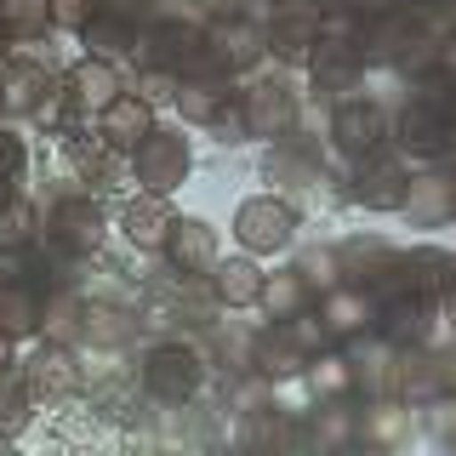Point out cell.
Wrapping results in <instances>:
<instances>
[{
    "mask_svg": "<svg viewBox=\"0 0 456 456\" xmlns=\"http://www.w3.org/2000/svg\"><path fill=\"white\" fill-rule=\"evenodd\" d=\"M206 370H211V360L194 342L166 337L142 354V388H149V399H160V405H189V399L206 388Z\"/></svg>",
    "mask_w": 456,
    "mask_h": 456,
    "instance_id": "1",
    "label": "cell"
},
{
    "mask_svg": "<svg viewBox=\"0 0 456 456\" xmlns=\"http://www.w3.org/2000/svg\"><path fill=\"white\" fill-rule=\"evenodd\" d=\"M126 171H132V183H137L142 194H166L171 200L183 183H189V171H194V149H189V137H183V132L154 126V132L126 154Z\"/></svg>",
    "mask_w": 456,
    "mask_h": 456,
    "instance_id": "2",
    "label": "cell"
},
{
    "mask_svg": "<svg viewBox=\"0 0 456 456\" xmlns=\"http://www.w3.org/2000/svg\"><path fill=\"white\" fill-rule=\"evenodd\" d=\"M234 240L251 256H280L297 246V206L285 194H251L234 211Z\"/></svg>",
    "mask_w": 456,
    "mask_h": 456,
    "instance_id": "3",
    "label": "cell"
},
{
    "mask_svg": "<svg viewBox=\"0 0 456 456\" xmlns=\"http://www.w3.org/2000/svg\"><path fill=\"white\" fill-rule=\"evenodd\" d=\"M331 142H337V154H348V160H365V154H377V149H388V109L382 103H370V97H337V109H331Z\"/></svg>",
    "mask_w": 456,
    "mask_h": 456,
    "instance_id": "4",
    "label": "cell"
},
{
    "mask_svg": "<svg viewBox=\"0 0 456 456\" xmlns=\"http://www.w3.org/2000/svg\"><path fill=\"white\" fill-rule=\"evenodd\" d=\"M23 382H28V394H35V405H57V399H69L86 382V365H80L75 342H52L46 337L35 354H28Z\"/></svg>",
    "mask_w": 456,
    "mask_h": 456,
    "instance_id": "5",
    "label": "cell"
},
{
    "mask_svg": "<svg viewBox=\"0 0 456 456\" xmlns=\"http://www.w3.org/2000/svg\"><path fill=\"white\" fill-rule=\"evenodd\" d=\"M206 46H211V63L234 80V75H246V69H256L268 57V35H263L256 18H246V12H228V18H217L206 28Z\"/></svg>",
    "mask_w": 456,
    "mask_h": 456,
    "instance_id": "6",
    "label": "cell"
},
{
    "mask_svg": "<svg viewBox=\"0 0 456 456\" xmlns=\"http://www.w3.org/2000/svg\"><path fill=\"white\" fill-rule=\"evenodd\" d=\"M263 35H268V52L280 63H308L320 35H325V12L314 0H285V6H274V18L263 23Z\"/></svg>",
    "mask_w": 456,
    "mask_h": 456,
    "instance_id": "7",
    "label": "cell"
},
{
    "mask_svg": "<svg viewBox=\"0 0 456 456\" xmlns=\"http://www.w3.org/2000/svg\"><path fill=\"white\" fill-rule=\"evenodd\" d=\"M240 114H246V137L251 142H274V137H285L297 126V92L280 75L256 80V86L240 92Z\"/></svg>",
    "mask_w": 456,
    "mask_h": 456,
    "instance_id": "8",
    "label": "cell"
},
{
    "mask_svg": "<svg viewBox=\"0 0 456 456\" xmlns=\"http://www.w3.org/2000/svg\"><path fill=\"white\" fill-rule=\"evenodd\" d=\"M46 234H52L63 251L92 256V251L109 240V211H103V200H92V194H63V200L52 206V228H46Z\"/></svg>",
    "mask_w": 456,
    "mask_h": 456,
    "instance_id": "9",
    "label": "cell"
},
{
    "mask_svg": "<svg viewBox=\"0 0 456 456\" xmlns=\"http://www.w3.org/2000/svg\"><path fill=\"white\" fill-rule=\"evenodd\" d=\"M405 183H411L405 160H399V154H388V149H377V154H365V160H354L348 194L360 200L365 211H399V200H405Z\"/></svg>",
    "mask_w": 456,
    "mask_h": 456,
    "instance_id": "10",
    "label": "cell"
},
{
    "mask_svg": "<svg viewBox=\"0 0 456 456\" xmlns=\"http://www.w3.org/2000/svg\"><path fill=\"white\" fill-rule=\"evenodd\" d=\"M160 256H166L171 274H211L217 256H223L217 228H211L206 217H171V234H166Z\"/></svg>",
    "mask_w": 456,
    "mask_h": 456,
    "instance_id": "11",
    "label": "cell"
},
{
    "mask_svg": "<svg viewBox=\"0 0 456 456\" xmlns=\"http://www.w3.org/2000/svg\"><path fill=\"white\" fill-rule=\"evenodd\" d=\"M456 211V177L451 171H411L405 200H399V217L411 228H445Z\"/></svg>",
    "mask_w": 456,
    "mask_h": 456,
    "instance_id": "12",
    "label": "cell"
},
{
    "mask_svg": "<svg viewBox=\"0 0 456 456\" xmlns=\"http://www.w3.org/2000/svg\"><path fill=\"white\" fill-rule=\"evenodd\" d=\"M63 86H69V109L80 114V120H97L114 97L126 92V80H120V69L114 63H103V57H80L75 69L63 75Z\"/></svg>",
    "mask_w": 456,
    "mask_h": 456,
    "instance_id": "13",
    "label": "cell"
},
{
    "mask_svg": "<svg viewBox=\"0 0 456 456\" xmlns=\"http://www.w3.org/2000/svg\"><path fill=\"white\" fill-rule=\"evenodd\" d=\"M428 325H434V297H422V291H394L377 303V331L394 348H422Z\"/></svg>",
    "mask_w": 456,
    "mask_h": 456,
    "instance_id": "14",
    "label": "cell"
},
{
    "mask_svg": "<svg viewBox=\"0 0 456 456\" xmlns=\"http://www.w3.org/2000/svg\"><path fill=\"white\" fill-rule=\"evenodd\" d=\"M360 69H365V57H360V46H348V35H320V46L308 57L314 92H331V97H354Z\"/></svg>",
    "mask_w": 456,
    "mask_h": 456,
    "instance_id": "15",
    "label": "cell"
},
{
    "mask_svg": "<svg viewBox=\"0 0 456 456\" xmlns=\"http://www.w3.org/2000/svg\"><path fill=\"white\" fill-rule=\"evenodd\" d=\"M314 314L325 320V331H331V342H348V337H365V331H377V297H370L365 285H337V291H325Z\"/></svg>",
    "mask_w": 456,
    "mask_h": 456,
    "instance_id": "16",
    "label": "cell"
},
{
    "mask_svg": "<svg viewBox=\"0 0 456 456\" xmlns=\"http://www.w3.org/2000/svg\"><path fill=\"white\" fill-rule=\"evenodd\" d=\"M399 142H405L411 154H445V142H451V109L439 103L434 92L411 97V103L399 109Z\"/></svg>",
    "mask_w": 456,
    "mask_h": 456,
    "instance_id": "17",
    "label": "cell"
},
{
    "mask_svg": "<svg viewBox=\"0 0 456 456\" xmlns=\"http://www.w3.org/2000/svg\"><path fill=\"white\" fill-rule=\"evenodd\" d=\"M308 360H314V354L297 348V337L285 331V320L263 325V331H256V342H251V370H256V377H268V382H291V377H303Z\"/></svg>",
    "mask_w": 456,
    "mask_h": 456,
    "instance_id": "18",
    "label": "cell"
},
{
    "mask_svg": "<svg viewBox=\"0 0 456 456\" xmlns=\"http://www.w3.org/2000/svg\"><path fill=\"white\" fill-rule=\"evenodd\" d=\"M171 217L177 211L166 206V194H132L120 206V234H126V246L132 251H160L166 246V234H171Z\"/></svg>",
    "mask_w": 456,
    "mask_h": 456,
    "instance_id": "19",
    "label": "cell"
},
{
    "mask_svg": "<svg viewBox=\"0 0 456 456\" xmlns=\"http://www.w3.org/2000/svg\"><path fill=\"white\" fill-rule=\"evenodd\" d=\"M149 132H154V103H142L137 92H120L103 114H97V137H103L109 149H120V154H132Z\"/></svg>",
    "mask_w": 456,
    "mask_h": 456,
    "instance_id": "20",
    "label": "cell"
},
{
    "mask_svg": "<svg viewBox=\"0 0 456 456\" xmlns=\"http://www.w3.org/2000/svg\"><path fill=\"white\" fill-rule=\"evenodd\" d=\"M63 80L46 63H0V114H35L46 92Z\"/></svg>",
    "mask_w": 456,
    "mask_h": 456,
    "instance_id": "21",
    "label": "cell"
},
{
    "mask_svg": "<svg viewBox=\"0 0 456 456\" xmlns=\"http://www.w3.org/2000/svg\"><path fill=\"white\" fill-rule=\"evenodd\" d=\"M211 297H217L223 308H256V297H263V268H256V256L246 251V256H217V268H211Z\"/></svg>",
    "mask_w": 456,
    "mask_h": 456,
    "instance_id": "22",
    "label": "cell"
},
{
    "mask_svg": "<svg viewBox=\"0 0 456 456\" xmlns=\"http://www.w3.org/2000/svg\"><path fill=\"white\" fill-rule=\"evenodd\" d=\"M80 40H86V57H103V63H120V57L142 52V35L132 28V18H120V12H97V18L80 28Z\"/></svg>",
    "mask_w": 456,
    "mask_h": 456,
    "instance_id": "23",
    "label": "cell"
},
{
    "mask_svg": "<svg viewBox=\"0 0 456 456\" xmlns=\"http://www.w3.org/2000/svg\"><path fill=\"white\" fill-rule=\"evenodd\" d=\"M342 251V274H348V285H365V291H377L382 280L394 274V263H399V251L388 246V240H348V246H337Z\"/></svg>",
    "mask_w": 456,
    "mask_h": 456,
    "instance_id": "24",
    "label": "cell"
},
{
    "mask_svg": "<svg viewBox=\"0 0 456 456\" xmlns=\"http://www.w3.org/2000/svg\"><path fill=\"white\" fill-rule=\"evenodd\" d=\"M228 97H234V92H228V75H189V80L177 86V97H171V103H177V114L189 126H211L223 114Z\"/></svg>",
    "mask_w": 456,
    "mask_h": 456,
    "instance_id": "25",
    "label": "cell"
},
{
    "mask_svg": "<svg viewBox=\"0 0 456 456\" xmlns=\"http://www.w3.org/2000/svg\"><path fill=\"white\" fill-rule=\"evenodd\" d=\"M354 439H360V411L348 399H314L308 445H354Z\"/></svg>",
    "mask_w": 456,
    "mask_h": 456,
    "instance_id": "26",
    "label": "cell"
},
{
    "mask_svg": "<svg viewBox=\"0 0 456 456\" xmlns=\"http://www.w3.org/2000/svg\"><path fill=\"white\" fill-rule=\"evenodd\" d=\"M308 303H314V291H308V280L297 274V263L274 268V274L263 280V297H256V308H263L268 320H291V314H303Z\"/></svg>",
    "mask_w": 456,
    "mask_h": 456,
    "instance_id": "27",
    "label": "cell"
},
{
    "mask_svg": "<svg viewBox=\"0 0 456 456\" xmlns=\"http://www.w3.org/2000/svg\"><path fill=\"white\" fill-rule=\"evenodd\" d=\"M52 23V0H0V35L6 40H46Z\"/></svg>",
    "mask_w": 456,
    "mask_h": 456,
    "instance_id": "28",
    "label": "cell"
},
{
    "mask_svg": "<svg viewBox=\"0 0 456 456\" xmlns=\"http://www.w3.org/2000/svg\"><path fill=\"white\" fill-rule=\"evenodd\" d=\"M303 377H308L314 399H354V370H348V354L342 348H320Z\"/></svg>",
    "mask_w": 456,
    "mask_h": 456,
    "instance_id": "29",
    "label": "cell"
},
{
    "mask_svg": "<svg viewBox=\"0 0 456 456\" xmlns=\"http://www.w3.org/2000/svg\"><path fill=\"white\" fill-rule=\"evenodd\" d=\"M69 160H75V171L86 183H92V189H109L114 177H120V149H109L103 137H69Z\"/></svg>",
    "mask_w": 456,
    "mask_h": 456,
    "instance_id": "30",
    "label": "cell"
},
{
    "mask_svg": "<svg viewBox=\"0 0 456 456\" xmlns=\"http://www.w3.org/2000/svg\"><path fill=\"white\" fill-rule=\"evenodd\" d=\"M40 240V206L23 194H12L0 206V251H28Z\"/></svg>",
    "mask_w": 456,
    "mask_h": 456,
    "instance_id": "31",
    "label": "cell"
},
{
    "mask_svg": "<svg viewBox=\"0 0 456 456\" xmlns=\"http://www.w3.org/2000/svg\"><path fill=\"white\" fill-rule=\"evenodd\" d=\"M0 331H12V337H35L40 331V297L28 291V285H18V280L0 285Z\"/></svg>",
    "mask_w": 456,
    "mask_h": 456,
    "instance_id": "32",
    "label": "cell"
},
{
    "mask_svg": "<svg viewBox=\"0 0 456 456\" xmlns=\"http://www.w3.org/2000/svg\"><path fill=\"white\" fill-rule=\"evenodd\" d=\"M28 422H35V394H28L23 370H6L0 377V439H18Z\"/></svg>",
    "mask_w": 456,
    "mask_h": 456,
    "instance_id": "33",
    "label": "cell"
},
{
    "mask_svg": "<svg viewBox=\"0 0 456 456\" xmlns=\"http://www.w3.org/2000/svg\"><path fill=\"white\" fill-rule=\"evenodd\" d=\"M297 274L308 280L314 297H325V291H337V285H348V274H342V251H337V246L303 251V256H297Z\"/></svg>",
    "mask_w": 456,
    "mask_h": 456,
    "instance_id": "34",
    "label": "cell"
},
{
    "mask_svg": "<svg viewBox=\"0 0 456 456\" xmlns=\"http://www.w3.org/2000/svg\"><path fill=\"white\" fill-rule=\"evenodd\" d=\"M177 86H183V75H177V69H166V63H149V69L137 75V86H132V92L142 97V103H171V97H177Z\"/></svg>",
    "mask_w": 456,
    "mask_h": 456,
    "instance_id": "35",
    "label": "cell"
},
{
    "mask_svg": "<svg viewBox=\"0 0 456 456\" xmlns=\"http://www.w3.org/2000/svg\"><path fill=\"white\" fill-rule=\"evenodd\" d=\"M285 331H291L297 337V348H303V354H320V348H331V331H325V320H320V314H291V320H285Z\"/></svg>",
    "mask_w": 456,
    "mask_h": 456,
    "instance_id": "36",
    "label": "cell"
},
{
    "mask_svg": "<svg viewBox=\"0 0 456 456\" xmlns=\"http://www.w3.org/2000/svg\"><path fill=\"white\" fill-rule=\"evenodd\" d=\"M23 171H28V149H23V137H18V132H0V183H6V189H18Z\"/></svg>",
    "mask_w": 456,
    "mask_h": 456,
    "instance_id": "37",
    "label": "cell"
},
{
    "mask_svg": "<svg viewBox=\"0 0 456 456\" xmlns=\"http://www.w3.org/2000/svg\"><path fill=\"white\" fill-rule=\"evenodd\" d=\"M92 18H97V0H52V23L57 28H75L80 35Z\"/></svg>",
    "mask_w": 456,
    "mask_h": 456,
    "instance_id": "38",
    "label": "cell"
},
{
    "mask_svg": "<svg viewBox=\"0 0 456 456\" xmlns=\"http://www.w3.org/2000/svg\"><path fill=\"white\" fill-rule=\"evenodd\" d=\"M12 365H18V337H12V331H0V377H6Z\"/></svg>",
    "mask_w": 456,
    "mask_h": 456,
    "instance_id": "39",
    "label": "cell"
},
{
    "mask_svg": "<svg viewBox=\"0 0 456 456\" xmlns=\"http://www.w3.org/2000/svg\"><path fill=\"white\" fill-rule=\"evenodd\" d=\"M439 297H445V320H451V331H456V280H451V285H445Z\"/></svg>",
    "mask_w": 456,
    "mask_h": 456,
    "instance_id": "40",
    "label": "cell"
},
{
    "mask_svg": "<svg viewBox=\"0 0 456 456\" xmlns=\"http://www.w3.org/2000/svg\"><path fill=\"white\" fill-rule=\"evenodd\" d=\"M6 200H12V189H6V183H0V206H6Z\"/></svg>",
    "mask_w": 456,
    "mask_h": 456,
    "instance_id": "41",
    "label": "cell"
},
{
    "mask_svg": "<svg viewBox=\"0 0 456 456\" xmlns=\"http://www.w3.org/2000/svg\"><path fill=\"white\" fill-rule=\"evenodd\" d=\"M451 223H456V211H451Z\"/></svg>",
    "mask_w": 456,
    "mask_h": 456,
    "instance_id": "42",
    "label": "cell"
}]
</instances>
